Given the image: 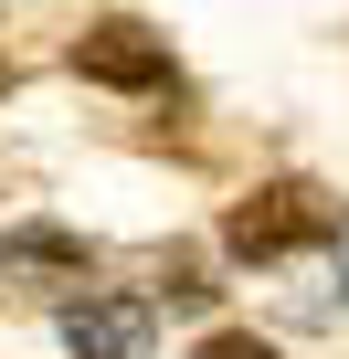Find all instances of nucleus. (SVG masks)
I'll return each mask as SVG.
<instances>
[{"instance_id":"1","label":"nucleus","mask_w":349,"mask_h":359,"mask_svg":"<svg viewBox=\"0 0 349 359\" xmlns=\"http://www.w3.org/2000/svg\"><path fill=\"white\" fill-rule=\"evenodd\" d=\"M328 222H338V201L317 191V180H265V191H244V201L223 212V254H244V264H286V254L328 243Z\"/></svg>"},{"instance_id":"2","label":"nucleus","mask_w":349,"mask_h":359,"mask_svg":"<svg viewBox=\"0 0 349 359\" xmlns=\"http://www.w3.org/2000/svg\"><path fill=\"white\" fill-rule=\"evenodd\" d=\"M64 64L85 74V85H106V95H159L169 85V32H148V22H85L74 43H64Z\"/></svg>"},{"instance_id":"3","label":"nucleus","mask_w":349,"mask_h":359,"mask_svg":"<svg viewBox=\"0 0 349 359\" xmlns=\"http://www.w3.org/2000/svg\"><path fill=\"white\" fill-rule=\"evenodd\" d=\"M53 338H64V359H148L159 306L148 296H117V285H85V296H64Z\"/></svg>"},{"instance_id":"4","label":"nucleus","mask_w":349,"mask_h":359,"mask_svg":"<svg viewBox=\"0 0 349 359\" xmlns=\"http://www.w3.org/2000/svg\"><path fill=\"white\" fill-rule=\"evenodd\" d=\"M0 285H22V296H85L96 285V243L64 233V222H11L0 233Z\"/></svg>"},{"instance_id":"5","label":"nucleus","mask_w":349,"mask_h":359,"mask_svg":"<svg viewBox=\"0 0 349 359\" xmlns=\"http://www.w3.org/2000/svg\"><path fill=\"white\" fill-rule=\"evenodd\" d=\"M191 359H286V348H275V338H254V327H212Z\"/></svg>"},{"instance_id":"6","label":"nucleus","mask_w":349,"mask_h":359,"mask_svg":"<svg viewBox=\"0 0 349 359\" xmlns=\"http://www.w3.org/2000/svg\"><path fill=\"white\" fill-rule=\"evenodd\" d=\"M328 264H338V296H349V212L328 222Z\"/></svg>"},{"instance_id":"7","label":"nucleus","mask_w":349,"mask_h":359,"mask_svg":"<svg viewBox=\"0 0 349 359\" xmlns=\"http://www.w3.org/2000/svg\"><path fill=\"white\" fill-rule=\"evenodd\" d=\"M11 85H22V74H11V53H0V95H11Z\"/></svg>"}]
</instances>
